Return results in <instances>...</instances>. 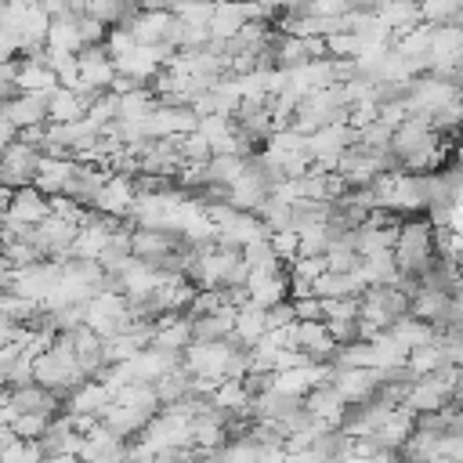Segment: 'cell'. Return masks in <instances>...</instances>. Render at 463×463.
<instances>
[{
    "label": "cell",
    "instance_id": "cell-1",
    "mask_svg": "<svg viewBox=\"0 0 463 463\" xmlns=\"http://www.w3.org/2000/svg\"><path fill=\"white\" fill-rule=\"evenodd\" d=\"M438 246H434V232L423 221H405L398 228V242H394V260L402 268V275H416L423 279L434 268Z\"/></svg>",
    "mask_w": 463,
    "mask_h": 463
},
{
    "label": "cell",
    "instance_id": "cell-2",
    "mask_svg": "<svg viewBox=\"0 0 463 463\" xmlns=\"http://www.w3.org/2000/svg\"><path fill=\"white\" fill-rule=\"evenodd\" d=\"M304 409H307V416H311L318 427H326V430H340V427L347 423V416H351V402L336 391L333 380L311 387V391L304 394Z\"/></svg>",
    "mask_w": 463,
    "mask_h": 463
},
{
    "label": "cell",
    "instance_id": "cell-3",
    "mask_svg": "<svg viewBox=\"0 0 463 463\" xmlns=\"http://www.w3.org/2000/svg\"><path fill=\"white\" fill-rule=\"evenodd\" d=\"M137 195H141L137 177H134V174H123V170H112V174L105 177L98 199H94V210L127 221V217L134 213V206H137Z\"/></svg>",
    "mask_w": 463,
    "mask_h": 463
},
{
    "label": "cell",
    "instance_id": "cell-4",
    "mask_svg": "<svg viewBox=\"0 0 463 463\" xmlns=\"http://www.w3.org/2000/svg\"><path fill=\"white\" fill-rule=\"evenodd\" d=\"M40 159H43V148L25 141V137L4 145V184H11V188L33 184V177L40 170Z\"/></svg>",
    "mask_w": 463,
    "mask_h": 463
},
{
    "label": "cell",
    "instance_id": "cell-5",
    "mask_svg": "<svg viewBox=\"0 0 463 463\" xmlns=\"http://www.w3.org/2000/svg\"><path fill=\"white\" fill-rule=\"evenodd\" d=\"M112 398H116V394H112V387H109L101 376H87L80 387H72V391L65 394V412L101 420V412L109 409Z\"/></svg>",
    "mask_w": 463,
    "mask_h": 463
},
{
    "label": "cell",
    "instance_id": "cell-6",
    "mask_svg": "<svg viewBox=\"0 0 463 463\" xmlns=\"http://www.w3.org/2000/svg\"><path fill=\"white\" fill-rule=\"evenodd\" d=\"M246 289H250V300H253V304H260V307H275V304L289 300V271H286V268H279V271L250 268Z\"/></svg>",
    "mask_w": 463,
    "mask_h": 463
},
{
    "label": "cell",
    "instance_id": "cell-7",
    "mask_svg": "<svg viewBox=\"0 0 463 463\" xmlns=\"http://www.w3.org/2000/svg\"><path fill=\"white\" fill-rule=\"evenodd\" d=\"M297 347H304L315 362H333L340 351V340L326 326V318H300L297 322Z\"/></svg>",
    "mask_w": 463,
    "mask_h": 463
},
{
    "label": "cell",
    "instance_id": "cell-8",
    "mask_svg": "<svg viewBox=\"0 0 463 463\" xmlns=\"http://www.w3.org/2000/svg\"><path fill=\"white\" fill-rule=\"evenodd\" d=\"M47 213H51V195L40 192L36 184H22V188H14L4 217L7 221H18V224H40Z\"/></svg>",
    "mask_w": 463,
    "mask_h": 463
},
{
    "label": "cell",
    "instance_id": "cell-9",
    "mask_svg": "<svg viewBox=\"0 0 463 463\" xmlns=\"http://www.w3.org/2000/svg\"><path fill=\"white\" fill-rule=\"evenodd\" d=\"M250 18H253V4H250V0H217L210 33H213V40L232 43V40L242 33V25H246Z\"/></svg>",
    "mask_w": 463,
    "mask_h": 463
},
{
    "label": "cell",
    "instance_id": "cell-10",
    "mask_svg": "<svg viewBox=\"0 0 463 463\" xmlns=\"http://www.w3.org/2000/svg\"><path fill=\"white\" fill-rule=\"evenodd\" d=\"M47 98H51V94L18 90L14 98H4V116H11L22 130H25V127H40V123H47Z\"/></svg>",
    "mask_w": 463,
    "mask_h": 463
},
{
    "label": "cell",
    "instance_id": "cell-11",
    "mask_svg": "<svg viewBox=\"0 0 463 463\" xmlns=\"http://www.w3.org/2000/svg\"><path fill=\"white\" fill-rule=\"evenodd\" d=\"M264 333H268V307H260V304H253V300L239 304L232 340H235L239 347H253V344H257Z\"/></svg>",
    "mask_w": 463,
    "mask_h": 463
},
{
    "label": "cell",
    "instance_id": "cell-12",
    "mask_svg": "<svg viewBox=\"0 0 463 463\" xmlns=\"http://www.w3.org/2000/svg\"><path fill=\"white\" fill-rule=\"evenodd\" d=\"M391 336L398 340V344H405L409 351L412 347H420V344H430V340H438V326L434 322H427V318H420V315H412V311H405V315H398L391 326Z\"/></svg>",
    "mask_w": 463,
    "mask_h": 463
},
{
    "label": "cell",
    "instance_id": "cell-13",
    "mask_svg": "<svg viewBox=\"0 0 463 463\" xmlns=\"http://www.w3.org/2000/svg\"><path fill=\"white\" fill-rule=\"evenodd\" d=\"M459 7H463V0H420V18L434 22V25H445V22L459 18Z\"/></svg>",
    "mask_w": 463,
    "mask_h": 463
},
{
    "label": "cell",
    "instance_id": "cell-14",
    "mask_svg": "<svg viewBox=\"0 0 463 463\" xmlns=\"http://www.w3.org/2000/svg\"><path fill=\"white\" fill-rule=\"evenodd\" d=\"M271 246H275V253L289 264L293 257H300V232H297V224H289V228H275L271 232Z\"/></svg>",
    "mask_w": 463,
    "mask_h": 463
},
{
    "label": "cell",
    "instance_id": "cell-15",
    "mask_svg": "<svg viewBox=\"0 0 463 463\" xmlns=\"http://www.w3.org/2000/svg\"><path fill=\"white\" fill-rule=\"evenodd\" d=\"M22 438H43V430L51 427V416H43V412H18V420L11 423Z\"/></svg>",
    "mask_w": 463,
    "mask_h": 463
},
{
    "label": "cell",
    "instance_id": "cell-16",
    "mask_svg": "<svg viewBox=\"0 0 463 463\" xmlns=\"http://www.w3.org/2000/svg\"><path fill=\"white\" fill-rule=\"evenodd\" d=\"M456 76L463 80V54H459V61H456Z\"/></svg>",
    "mask_w": 463,
    "mask_h": 463
}]
</instances>
